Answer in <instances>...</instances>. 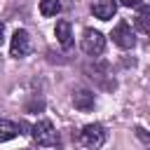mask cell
I'll use <instances>...</instances> for the list:
<instances>
[{
    "label": "cell",
    "instance_id": "1",
    "mask_svg": "<svg viewBox=\"0 0 150 150\" xmlns=\"http://www.w3.org/2000/svg\"><path fill=\"white\" fill-rule=\"evenodd\" d=\"M33 141L40 148H54V145H59V134L49 120H40L33 124Z\"/></svg>",
    "mask_w": 150,
    "mask_h": 150
},
{
    "label": "cell",
    "instance_id": "2",
    "mask_svg": "<svg viewBox=\"0 0 150 150\" xmlns=\"http://www.w3.org/2000/svg\"><path fill=\"white\" fill-rule=\"evenodd\" d=\"M80 143H82L87 150H98V148L105 143V129H103V124L94 122V124L82 127V131H80Z\"/></svg>",
    "mask_w": 150,
    "mask_h": 150
},
{
    "label": "cell",
    "instance_id": "3",
    "mask_svg": "<svg viewBox=\"0 0 150 150\" xmlns=\"http://www.w3.org/2000/svg\"><path fill=\"white\" fill-rule=\"evenodd\" d=\"M82 49H84V54H89V56L103 54V49H105V38H103V33H101V30H94V28H87L84 35H82Z\"/></svg>",
    "mask_w": 150,
    "mask_h": 150
},
{
    "label": "cell",
    "instance_id": "4",
    "mask_svg": "<svg viewBox=\"0 0 150 150\" xmlns=\"http://www.w3.org/2000/svg\"><path fill=\"white\" fill-rule=\"evenodd\" d=\"M110 38H112V42L120 47V49H131L134 45H136V38H134V30H131V26L127 23V21H120L115 28H112V33H110Z\"/></svg>",
    "mask_w": 150,
    "mask_h": 150
},
{
    "label": "cell",
    "instance_id": "5",
    "mask_svg": "<svg viewBox=\"0 0 150 150\" xmlns=\"http://www.w3.org/2000/svg\"><path fill=\"white\" fill-rule=\"evenodd\" d=\"M28 52H30V38H28V33L23 28L14 30L12 42H9V54L14 59H23V56H28Z\"/></svg>",
    "mask_w": 150,
    "mask_h": 150
},
{
    "label": "cell",
    "instance_id": "6",
    "mask_svg": "<svg viewBox=\"0 0 150 150\" xmlns=\"http://www.w3.org/2000/svg\"><path fill=\"white\" fill-rule=\"evenodd\" d=\"M91 12H94L96 19L108 21V19H112V14L117 12V2H115V0H94V2H91Z\"/></svg>",
    "mask_w": 150,
    "mask_h": 150
},
{
    "label": "cell",
    "instance_id": "7",
    "mask_svg": "<svg viewBox=\"0 0 150 150\" xmlns=\"http://www.w3.org/2000/svg\"><path fill=\"white\" fill-rule=\"evenodd\" d=\"M73 105L77 108V110H82V112H89L91 108H94V91H89V89H75L73 91Z\"/></svg>",
    "mask_w": 150,
    "mask_h": 150
},
{
    "label": "cell",
    "instance_id": "8",
    "mask_svg": "<svg viewBox=\"0 0 150 150\" xmlns=\"http://www.w3.org/2000/svg\"><path fill=\"white\" fill-rule=\"evenodd\" d=\"M54 33H56V40H59V45H61L63 49H70V47H73V33H70V23H68L66 19L56 21Z\"/></svg>",
    "mask_w": 150,
    "mask_h": 150
},
{
    "label": "cell",
    "instance_id": "9",
    "mask_svg": "<svg viewBox=\"0 0 150 150\" xmlns=\"http://www.w3.org/2000/svg\"><path fill=\"white\" fill-rule=\"evenodd\" d=\"M136 28L150 35V5H141L138 14H136Z\"/></svg>",
    "mask_w": 150,
    "mask_h": 150
},
{
    "label": "cell",
    "instance_id": "10",
    "mask_svg": "<svg viewBox=\"0 0 150 150\" xmlns=\"http://www.w3.org/2000/svg\"><path fill=\"white\" fill-rule=\"evenodd\" d=\"M16 134H19V127H16L14 122H9V120H0V143L12 141Z\"/></svg>",
    "mask_w": 150,
    "mask_h": 150
},
{
    "label": "cell",
    "instance_id": "11",
    "mask_svg": "<svg viewBox=\"0 0 150 150\" xmlns=\"http://www.w3.org/2000/svg\"><path fill=\"white\" fill-rule=\"evenodd\" d=\"M59 12H61L59 0H40V14L42 16H56Z\"/></svg>",
    "mask_w": 150,
    "mask_h": 150
},
{
    "label": "cell",
    "instance_id": "12",
    "mask_svg": "<svg viewBox=\"0 0 150 150\" xmlns=\"http://www.w3.org/2000/svg\"><path fill=\"white\" fill-rule=\"evenodd\" d=\"M134 131H136V136H138V141H141V143H143V145H145V148L150 150V134H148V131H145L143 127H136Z\"/></svg>",
    "mask_w": 150,
    "mask_h": 150
},
{
    "label": "cell",
    "instance_id": "13",
    "mask_svg": "<svg viewBox=\"0 0 150 150\" xmlns=\"http://www.w3.org/2000/svg\"><path fill=\"white\" fill-rule=\"evenodd\" d=\"M122 5H124V7H141L143 2H141V0H122Z\"/></svg>",
    "mask_w": 150,
    "mask_h": 150
},
{
    "label": "cell",
    "instance_id": "14",
    "mask_svg": "<svg viewBox=\"0 0 150 150\" xmlns=\"http://www.w3.org/2000/svg\"><path fill=\"white\" fill-rule=\"evenodd\" d=\"M2 42H5V26L0 23V45H2Z\"/></svg>",
    "mask_w": 150,
    "mask_h": 150
}]
</instances>
